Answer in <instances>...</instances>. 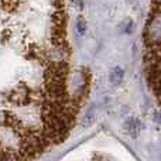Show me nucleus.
I'll return each instance as SVG.
<instances>
[{"label":"nucleus","mask_w":161,"mask_h":161,"mask_svg":"<svg viewBox=\"0 0 161 161\" xmlns=\"http://www.w3.org/2000/svg\"><path fill=\"white\" fill-rule=\"evenodd\" d=\"M76 28H78V33L79 34H83L85 33V21H83V19H78V21H76Z\"/></svg>","instance_id":"f03ea898"},{"label":"nucleus","mask_w":161,"mask_h":161,"mask_svg":"<svg viewBox=\"0 0 161 161\" xmlns=\"http://www.w3.org/2000/svg\"><path fill=\"white\" fill-rule=\"evenodd\" d=\"M123 79V69L120 67H114L113 69H112L110 72V80L112 83H114V85H117V83H120Z\"/></svg>","instance_id":"f257e3e1"}]
</instances>
